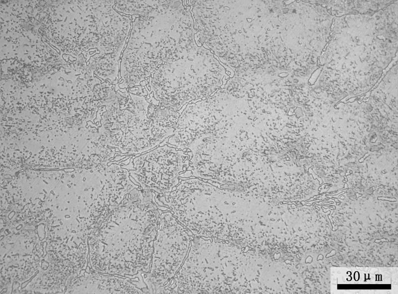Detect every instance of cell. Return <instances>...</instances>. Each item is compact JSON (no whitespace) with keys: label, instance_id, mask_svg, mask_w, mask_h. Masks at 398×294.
Here are the masks:
<instances>
[{"label":"cell","instance_id":"obj_2","mask_svg":"<svg viewBox=\"0 0 398 294\" xmlns=\"http://www.w3.org/2000/svg\"><path fill=\"white\" fill-rule=\"evenodd\" d=\"M189 242L186 228L171 212L160 215L149 278L155 291H163L164 284L175 275L186 255Z\"/></svg>","mask_w":398,"mask_h":294},{"label":"cell","instance_id":"obj_1","mask_svg":"<svg viewBox=\"0 0 398 294\" xmlns=\"http://www.w3.org/2000/svg\"><path fill=\"white\" fill-rule=\"evenodd\" d=\"M150 192L126 195L107 222L102 259L105 270L121 276L147 272L159 218Z\"/></svg>","mask_w":398,"mask_h":294}]
</instances>
